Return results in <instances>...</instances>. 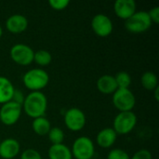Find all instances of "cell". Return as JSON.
<instances>
[{"instance_id": "1", "label": "cell", "mask_w": 159, "mask_h": 159, "mask_svg": "<svg viewBox=\"0 0 159 159\" xmlns=\"http://www.w3.org/2000/svg\"><path fill=\"white\" fill-rule=\"evenodd\" d=\"M48 108V99L42 91H32L24 99L22 110L25 114L34 119L44 116Z\"/></svg>"}, {"instance_id": "2", "label": "cell", "mask_w": 159, "mask_h": 159, "mask_svg": "<svg viewBox=\"0 0 159 159\" xmlns=\"http://www.w3.org/2000/svg\"><path fill=\"white\" fill-rule=\"evenodd\" d=\"M22 82L25 88L32 91H41L49 82L48 74L40 68H34L27 71L22 76Z\"/></svg>"}, {"instance_id": "3", "label": "cell", "mask_w": 159, "mask_h": 159, "mask_svg": "<svg viewBox=\"0 0 159 159\" xmlns=\"http://www.w3.org/2000/svg\"><path fill=\"white\" fill-rule=\"evenodd\" d=\"M137 125V116L132 112H119L113 122V129L117 135H127Z\"/></svg>"}, {"instance_id": "4", "label": "cell", "mask_w": 159, "mask_h": 159, "mask_svg": "<svg viewBox=\"0 0 159 159\" xmlns=\"http://www.w3.org/2000/svg\"><path fill=\"white\" fill-rule=\"evenodd\" d=\"M152 20L147 11H136L125 21L126 29L132 34H143L150 29Z\"/></svg>"}, {"instance_id": "5", "label": "cell", "mask_w": 159, "mask_h": 159, "mask_svg": "<svg viewBox=\"0 0 159 159\" xmlns=\"http://www.w3.org/2000/svg\"><path fill=\"white\" fill-rule=\"evenodd\" d=\"M71 153L75 159H91L95 154V146L90 138L81 136L75 140Z\"/></svg>"}, {"instance_id": "6", "label": "cell", "mask_w": 159, "mask_h": 159, "mask_svg": "<svg viewBox=\"0 0 159 159\" xmlns=\"http://www.w3.org/2000/svg\"><path fill=\"white\" fill-rule=\"evenodd\" d=\"M112 102L119 112H129L136 104V98L129 89H117L113 94Z\"/></svg>"}, {"instance_id": "7", "label": "cell", "mask_w": 159, "mask_h": 159, "mask_svg": "<svg viewBox=\"0 0 159 159\" xmlns=\"http://www.w3.org/2000/svg\"><path fill=\"white\" fill-rule=\"evenodd\" d=\"M34 51L30 46L21 43L15 44L9 50L11 60L20 66L30 65L34 61Z\"/></svg>"}, {"instance_id": "8", "label": "cell", "mask_w": 159, "mask_h": 159, "mask_svg": "<svg viewBox=\"0 0 159 159\" xmlns=\"http://www.w3.org/2000/svg\"><path fill=\"white\" fill-rule=\"evenodd\" d=\"M22 113V106L10 101L2 104L0 108V122L7 127L15 125Z\"/></svg>"}, {"instance_id": "9", "label": "cell", "mask_w": 159, "mask_h": 159, "mask_svg": "<svg viewBox=\"0 0 159 159\" xmlns=\"http://www.w3.org/2000/svg\"><path fill=\"white\" fill-rule=\"evenodd\" d=\"M87 119L85 113L79 108H70L64 114V124L71 131H80L84 129Z\"/></svg>"}, {"instance_id": "10", "label": "cell", "mask_w": 159, "mask_h": 159, "mask_svg": "<svg viewBox=\"0 0 159 159\" xmlns=\"http://www.w3.org/2000/svg\"><path fill=\"white\" fill-rule=\"evenodd\" d=\"M91 28L99 37L109 36L114 29L111 19L105 14H96L91 20Z\"/></svg>"}, {"instance_id": "11", "label": "cell", "mask_w": 159, "mask_h": 159, "mask_svg": "<svg viewBox=\"0 0 159 159\" xmlns=\"http://www.w3.org/2000/svg\"><path fill=\"white\" fill-rule=\"evenodd\" d=\"M134 0H116L114 4V11L116 15L122 20H127L137 10Z\"/></svg>"}, {"instance_id": "12", "label": "cell", "mask_w": 159, "mask_h": 159, "mask_svg": "<svg viewBox=\"0 0 159 159\" xmlns=\"http://www.w3.org/2000/svg\"><path fill=\"white\" fill-rule=\"evenodd\" d=\"M20 151V143L13 138L5 139L0 143V157L3 159L15 158Z\"/></svg>"}, {"instance_id": "13", "label": "cell", "mask_w": 159, "mask_h": 159, "mask_svg": "<svg viewBox=\"0 0 159 159\" xmlns=\"http://www.w3.org/2000/svg\"><path fill=\"white\" fill-rule=\"evenodd\" d=\"M28 27V20L21 14H13L6 20V28L11 34H21Z\"/></svg>"}, {"instance_id": "14", "label": "cell", "mask_w": 159, "mask_h": 159, "mask_svg": "<svg viewBox=\"0 0 159 159\" xmlns=\"http://www.w3.org/2000/svg\"><path fill=\"white\" fill-rule=\"evenodd\" d=\"M117 138V134L113 129V128H106L102 129L96 136L97 144L103 149H108L112 147Z\"/></svg>"}, {"instance_id": "15", "label": "cell", "mask_w": 159, "mask_h": 159, "mask_svg": "<svg viewBox=\"0 0 159 159\" xmlns=\"http://www.w3.org/2000/svg\"><path fill=\"white\" fill-rule=\"evenodd\" d=\"M97 89L102 94H114L118 89L115 77L111 75H102L96 82Z\"/></svg>"}, {"instance_id": "16", "label": "cell", "mask_w": 159, "mask_h": 159, "mask_svg": "<svg viewBox=\"0 0 159 159\" xmlns=\"http://www.w3.org/2000/svg\"><path fill=\"white\" fill-rule=\"evenodd\" d=\"M49 159H73L71 149L63 144H52L48 152Z\"/></svg>"}, {"instance_id": "17", "label": "cell", "mask_w": 159, "mask_h": 159, "mask_svg": "<svg viewBox=\"0 0 159 159\" xmlns=\"http://www.w3.org/2000/svg\"><path fill=\"white\" fill-rule=\"evenodd\" d=\"M14 90L15 88L12 82L5 76H0V104L10 102Z\"/></svg>"}, {"instance_id": "18", "label": "cell", "mask_w": 159, "mask_h": 159, "mask_svg": "<svg viewBox=\"0 0 159 159\" xmlns=\"http://www.w3.org/2000/svg\"><path fill=\"white\" fill-rule=\"evenodd\" d=\"M32 128L34 133L38 136H46L51 129V124L45 116L34 118L32 122Z\"/></svg>"}, {"instance_id": "19", "label": "cell", "mask_w": 159, "mask_h": 159, "mask_svg": "<svg viewBox=\"0 0 159 159\" xmlns=\"http://www.w3.org/2000/svg\"><path fill=\"white\" fill-rule=\"evenodd\" d=\"M142 86L148 91H154L158 87V79L155 73L153 72H145L143 74L141 77Z\"/></svg>"}, {"instance_id": "20", "label": "cell", "mask_w": 159, "mask_h": 159, "mask_svg": "<svg viewBox=\"0 0 159 159\" xmlns=\"http://www.w3.org/2000/svg\"><path fill=\"white\" fill-rule=\"evenodd\" d=\"M52 61V56L50 52L45 49H39L34 51V61L39 66H48L50 64Z\"/></svg>"}, {"instance_id": "21", "label": "cell", "mask_w": 159, "mask_h": 159, "mask_svg": "<svg viewBox=\"0 0 159 159\" xmlns=\"http://www.w3.org/2000/svg\"><path fill=\"white\" fill-rule=\"evenodd\" d=\"M118 89H129L131 84V77L127 72H118L115 76Z\"/></svg>"}, {"instance_id": "22", "label": "cell", "mask_w": 159, "mask_h": 159, "mask_svg": "<svg viewBox=\"0 0 159 159\" xmlns=\"http://www.w3.org/2000/svg\"><path fill=\"white\" fill-rule=\"evenodd\" d=\"M48 137L49 142L52 144H60V143H62L64 140V132L61 129L58 127H54V128H51L50 130L48 131Z\"/></svg>"}, {"instance_id": "23", "label": "cell", "mask_w": 159, "mask_h": 159, "mask_svg": "<svg viewBox=\"0 0 159 159\" xmlns=\"http://www.w3.org/2000/svg\"><path fill=\"white\" fill-rule=\"evenodd\" d=\"M107 159H130V157L126 151L120 148H116V149H112L108 153Z\"/></svg>"}, {"instance_id": "24", "label": "cell", "mask_w": 159, "mask_h": 159, "mask_svg": "<svg viewBox=\"0 0 159 159\" xmlns=\"http://www.w3.org/2000/svg\"><path fill=\"white\" fill-rule=\"evenodd\" d=\"M48 4L52 9L60 11L65 9L69 6L70 2L68 0H49Z\"/></svg>"}, {"instance_id": "25", "label": "cell", "mask_w": 159, "mask_h": 159, "mask_svg": "<svg viewBox=\"0 0 159 159\" xmlns=\"http://www.w3.org/2000/svg\"><path fill=\"white\" fill-rule=\"evenodd\" d=\"M20 159H42V157L37 150L28 148L22 152Z\"/></svg>"}, {"instance_id": "26", "label": "cell", "mask_w": 159, "mask_h": 159, "mask_svg": "<svg viewBox=\"0 0 159 159\" xmlns=\"http://www.w3.org/2000/svg\"><path fill=\"white\" fill-rule=\"evenodd\" d=\"M130 159H153V156L150 151L146 149H141L137 151Z\"/></svg>"}, {"instance_id": "27", "label": "cell", "mask_w": 159, "mask_h": 159, "mask_svg": "<svg viewBox=\"0 0 159 159\" xmlns=\"http://www.w3.org/2000/svg\"><path fill=\"white\" fill-rule=\"evenodd\" d=\"M24 99H25V96H24V94L22 93V91L20 90V89H15L11 101L22 106L23 102H24Z\"/></svg>"}, {"instance_id": "28", "label": "cell", "mask_w": 159, "mask_h": 159, "mask_svg": "<svg viewBox=\"0 0 159 159\" xmlns=\"http://www.w3.org/2000/svg\"><path fill=\"white\" fill-rule=\"evenodd\" d=\"M148 15L152 20V22L157 24L159 23V7H154L148 11Z\"/></svg>"}, {"instance_id": "29", "label": "cell", "mask_w": 159, "mask_h": 159, "mask_svg": "<svg viewBox=\"0 0 159 159\" xmlns=\"http://www.w3.org/2000/svg\"><path fill=\"white\" fill-rule=\"evenodd\" d=\"M159 87H157L155 90H154V96H155V99H156V101L157 102H158L159 101Z\"/></svg>"}, {"instance_id": "30", "label": "cell", "mask_w": 159, "mask_h": 159, "mask_svg": "<svg viewBox=\"0 0 159 159\" xmlns=\"http://www.w3.org/2000/svg\"><path fill=\"white\" fill-rule=\"evenodd\" d=\"M2 35H3V29H2V27L0 25V38L2 37Z\"/></svg>"}, {"instance_id": "31", "label": "cell", "mask_w": 159, "mask_h": 159, "mask_svg": "<svg viewBox=\"0 0 159 159\" xmlns=\"http://www.w3.org/2000/svg\"><path fill=\"white\" fill-rule=\"evenodd\" d=\"M91 159H97V158H91Z\"/></svg>"}]
</instances>
